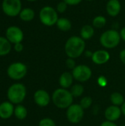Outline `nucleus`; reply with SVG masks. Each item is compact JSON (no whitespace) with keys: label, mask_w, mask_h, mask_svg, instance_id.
Returning <instances> with one entry per match:
<instances>
[{"label":"nucleus","mask_w":125,"mask_h":126,"mask_svg":"<svg viewBox=\"0 0 125 126\" xmlns=\"http://www.w3.org/2000/svg\"><path fill=\"white\" fill-rule=\"evenodd\" d=\"M85 40L79 36H71L66 42L65 52L69 58H79L85 52Z\"/></svg>","instance_id":"nucleus-1"},{"label":"nucleus","mask_w":125,"mask_h":126,"mask_svg":"<svg viewBox=\"0 0 125 126\" xmlns=\"http://www.w3.org/2000/svg\"><path fill=\"white\" fill-rule=\"evenodd\" d=\"M73 96L71 92L66 89L61 88L56 89L52 94L54 104L59 109H68L72 105Z\"/></svg>","instance_id":"nucleus-2"},{"label":"nucleus","mask_w":125,"mask_h":126,"mask_svg":"<svg viewBox=\"0 0 125 126\" xmlns=\"http://www.w3.org/2000/svg\"><path fill=\"white\" fill-rule=\"evenodd\" d=\"M120 33L116 30H108L105 31L100 36L99 41L102 47L106 49L116 47L121 41Z\"/></svg>","instance_id":"nucleus-3"},{"label":"nucleus","mask_w":125,"mask_h":126,"mask_svg":"<svg viewBox=\"0 0 125 126\" xmlns=\"http://www.w3.org/2000/svg\"><path fill=\"white\" fill-rule=\"evenodd\" d=\"M39 18L43 25L52 27L57 24V21L59 18L58 13L54 7L51 6H45L40 10Z\"/></svg>","instance_id":"nucleus-4"},{"label":"nucleus","mask_w":125,"mask_h":126,"mask_svg":"<svg viewBox=\"0 0 125 126\" xmlns=\"http://www.w3.org/2000/svg\"><path fill=\"white\" fill-rule=\"evenodd\" d=\"M27 94L25 86L21 83H15L12 85L7 91V98L10 102L15 104L21 103Z\"/></svg>","instance_id":"nucleus-5"},{"label":"nucleus","mask_w":125,"mask_h":126,"mask_svg":"<svg viewBox=\"0 0 125 126\" xmlns=\"http://www.w3.org/2000/svg\"><path fill=\"white\" fill-rule=\"evenodd\" d=\"M3 12L8 16L14 17L21 11V0H3L1 4Z\"/></svg>","instance_id":"nucleus-6"},{"label":"nucleus","mask_w":125,"mask_h":126,"mask_svg":"<svg viewBox=\"0 0 125 126\" xmlns=\"http://www.w3.org/2000/svg\"><path fill=\"white\" fill-rule=\"evenodd\" d=\"M7 75L13 80H20L23 78L27 72V66L22 63L16 62L9 66L7 68Z\"/></svg>","instance_id":"nucleus-7"},{"label":"nucleus","mask_w":125,"mask_h":126,"mask_svg":"<svg viewBox=\"0 0 125 126\" xmlns=\"http://www.w3.org/2000/svg\"><path fill=\"white\" fill-rule=\"evenodd\" d=\"M84 116V109L80 105L72 104L67 109L66 117L68 120L71 123H80Z\"/></svg>","instance_id":"nucleus-8"},{"label":"nucleus","mask_w":125,"mask_h":126,"mask_svg":"<svg viewBox=\"0 0 125 126\" xmlns=\"http://www.w3.org/2000/svg\"><path fill=\"white\" fill-rule=\"evenodd\" d=\"M74 78L80 82H85L88 80L91 75V69L86 65H78L72 71Z\"/></svg>","instance_id":"nucleus-9"},{"label":"nucleus","mask_w":125,"mask_h":126,"mask_svg":"<svg viewBox=\"0 0 125 126\" xmlns=\"http://www.w3.org/2000/svg\"><path fill=\"white\" fill-rule=\"evenodd\" d=\"M6 37L10 43L15 44L18 43H21L24 39V32L19 27L11 26L7 29Z\"/></svg>","instance_id":"nucleus-10"},{"label":"nucleus","mask_w":125,"mask_h":126,"mask_svg":"<svg viewBox=\"0 0 125 126\" xmlns=\"http://www.w3.org/2000/svg\"><path fill=\"white\" fill-rule=\"evenodd\" d=\"M111 58L110 53L104 49L97 50L93 52V55L91 57L92 61L97 65H102L106 63Z\"/></svg>","instance_id":"nucleus-11"},{"label":"nucleus","mask_w":125,"mask_h":126,"mask_svg":"<svg viewBox=\"0 0 125 126\" xmlns=\"http://www.w3.org/2000/svg\"><path fill=\"white\" fill-rule=\"evenodd\" d=\"M34 100L38 106L45 107L49 103L50 97L47 92L43 89H39L34 94Z\"/></svg>","instance_id":"nucleus-12"},{"label":"nucleus","mask_w":125,"mask_h":126,"mask_svg":"<svg viewBox=\"0 0 125 126\" xmlns=\"http://www.w3.org/2000/svg\"><path fill=\"white\" fill-rule=\"evenodd\" d=\"M122 10V5L119 0H109L106 4L107 13L111 17L117 16Z\"/></svg>","instance_id":"nucleus-13"},{"label":"nucleus","mask_w":125,"mask_h":126,"mask_svg":"<svg viewBox=\"0 0 125 126\" xmlns=\"http://www.w3.org/2000/svg\"><path fill=\"white\" fill-rule=\"evenodd\" d=\"M122 114V110L116 106H109L105 111V117L108 121L114 122L117 120Z\"/></svg>","instance_id":"nucleus-14"},{"label":"nucleus","mask_w":125,"mask_h":126,"mask_svg":"<svg viewBox=\"0 0 125 126\" xmlns=\"http://www.w3.org/2000/svg\"><path fill=\"white\" fill-rule=\"evenodd\" d=\"M14 113V108L11 103L4 102L0 104V117L2 119L10 118Z\"/></svg>","instance_id":"nucleus-15"},{"label":"nucleus","mask_w":125,"mask_h":126,"mask_svg":"<svg viewBox=\"0 0 125 126\" xmlns=\"http://www.w3.org/2000/svg\"><path fill=\"white\" fill-rule=\"evenodd\" d=\"M73 79H74V77L72 75V73H70L68 72H63L60 75V79H59V83H60V86L63 89H67L70 87L73 83Z\"/></svg>","instance_id":"nucleus-16"},{"label":"nucleus","mask_w":125,"mask_h":126,"mask_svg":"<svg viewBox=\"0 0 125 126\" xmlns=\"http://www.w3.org/2000/svg\"><path fill=\"white\" fill-rule=\"evenodd\" d=\"M94 32L95 30L93 26L85 24L80 30V37L84 40H88L94 36Z\"/></svg>","instance_id":"nucleus-17"},{"label":"nucleus","mask_w":125,"mask_h":126,"mask_svg":"<svg viewBox=\"0 0 125 126\" xmlns=\"http://www.w3.org/2000/svg\"><path fill=\"white\" fill-rule=\"evenodd\" d=\"M57 27L63 32H68L71 29L72 24L69 19L66 18H59L57 21Z\"/></svg>","instance_id":"nucleus-18"},{"label":"nucleus","mask_w":125,"mask_h":126,"mask_svg":"<svg viewBox=\"0 0 125 126\" xmlns=\"http://www.w3.org/2000/svg\"><path fill=\"white\" fill-rule=\"evenodd\" d=\"M11 50L10 42L5 38L0 36V56L7 55Z\"/></svg>","instance_id":"nucleus-19"},{"label":"nucleus","mask_w":125,"mask_h":126,"mask_svg":"<svg viewBox=\"0 0 125 126\" xmlns=\"http://www.w3.org/2000/svg\"><path fill=\"white\" fill-rule=\"evenodd\" d=\"M19 17L22 21H30L35 18V11L31 8H24L19 13Z\"/></svg>","instance_id":"nucleus-20"},{"label":"nucleus","mask_w":125,"mask_h":126,"mask_svg":"<svg viewBox=\"0 0 125 126\" xmlns=\"http://www.w3.org/2000/svg\"><path fill=\"white\" fill-rule=\"evenodd\" d=\"M14 114L17 119L21 120H24L27 117V110L24 106H23L21 105H18L14 109Z\"/></svg>","instance_id":"nucleus-21"},{"label":"nucleus","mask_w":125,"mask_h":126,"mask_svg":"<svg viewBox=\"0 0 125 126\" xmlns=\"http://www.w3.org/2000/svg\"><path fill=\"white\" fill-rule=\"evenodd\" d=\"M107 23V19L103 16H97L94 17V18L92 21V26L94 28L100 29L105 26Z\"/></svg>","instance_id":"nucleus-22"},{"label":"nucleus","mask_w":125,"mask_h":126,"mask_svg":"<svg viewBox=\"0 0 125 126\" xmlns=\"http://www.w3.org/2000/svg\"><path fill=\"white\" fill-rule=\"evenodd\" d=\"M111 101L113 104V106H122V104L125 103L124 97L122 94L119 92H114L111 95Z\"/></svg>","instance_id":"nucleus-23"},{"label":"nucleus","mask_w":125,"mask_h":126,"mask_svg":"<svg viewBox=\"0 0 125 126\" xmlns=\"http://www.w3.org/2000/svg\"><path fill=\"white\" fill-rule=\"evenodd\" d=\"M70 92L74 97H80L84 92V87L81 84H75L71 87Z\"/></svg>","instance_id":"nucleus-24"},{"label":"nucleus","mask_w":125,"mask_h":126,"mask_svg":"<svg viewBox=\"0 0 125 126\" xmlns=\"http://www.w3.org/2000/svg\"><path fill=\"white\" fill-rule=\"evenodd\" d=\"M92 99L91 97H85L80 100V106L83 109H88L92 104Z\"/></svg>","instance_id":"nucleus-25"},{"label":"nucleus","mask_w":125,"mask_h":126,"mask_svg":"<svg viewBox=\"0 0 125 126\" xmlns=\"http://www.w3.org/2000/svg\"><path fill=\"white\" fill-rule=\"evenodd\" d=\"M67 7H68V4L66 2H64L63 1H62L60 2L57 3L56 10L58 13H63L67 10Z\"/></svg>","instance_id":"nucleus-26"},{"label":"nucleus","mask_w":125,"mask_h":126,"mask_svg":"<svg viewBox=\"0 0 125 126\" xmlns=\"http://www.w3.org/2000/svg\"><path fill=\"white\" fill-rule=\"evenodd\" d=\"M39 126H56L55 123L50 118L42 119L39 122Z\"/></svg>","instance_id":"nucleus-27"},{"label":"nucleus","mask_w":125,"mask_h":126,"mask_svg":"<svg viewBox=\"0 0 125 126\" xmlns=\"http://www.w3.org/2000/svg\"><path fill=\"white\" fill-rule=\"evenodd\" d=\"M66 64L67 67L70 69H74L76 67V63H75V61L74 60V58H69L66 61Z\"/></svg>","instance_id":"nucleus-28"},{"label":"nucleus","mask_w":125,"mask_h":126,"mask_svg":"<svg viewBox=\"0 0 125 126\" xmlns=\"http://www.w3.org/2000/svg\"><path fill=\"white\" fill-rule=\"evenodd\" d=\"M97 83L101 87H105L108 84V80L105 76H100L99 77L97 80Z\"/></svg>","instance_id":"nucleus-29"},{"label":"nucleus","mask_w":125,"mask_h":126,"mask_svg":"<svg viewBox=\"0 0 125 126\" xmlns=\"http://www.w3.org/2000/svg\"><path fill=\"white\" fill-rule=\"evenodd\" d=\"M64 2H66L68 5H71V6H74V5H77L79 4L83 0H63Z\"/></svg>","instance_id":"nucleus-30"},{"label":"nucleus","mask_w":125,"mask_h":126,"mask_svg":"<svg viewBox=\"0 0 125 126\" xmlns=\"http://www.w3.org/2000/svg\"><path fill=\"white\" fill-rule=\"evenodd\" d=\"M14 49L16 52H20L23 50L24 49V47H23V44L21 43H18V44H15V46H14Z\"/></svg>","instance_id":"nucleus-31"},{"label":"nucleus","mask_w":125,"mask_h":126,"mask_svg":"<svg viewBox=\"0 0 125 126\" xmlns=\"http://www.w3.org/2000/svg\"><path fill=\"white\" fill-rule=\"evenodd\" d=\"M119 58H120L121 61H122L124 64H125V49H122V50L120 52Z\"/></svg>","instance_id":"nucleus-32"},{"label":"nucleus","mask_w":125,"mask_h":126,"mask_svg":"<svg viewBox=\"0 0 125 126\" xmlns=\"http://www.w3.org/2000/svg\"><path fill=\"white\" fill-rule=\"evenodd\" d=\"M117 126L116 124H115L113 122H111V121H105V122H103L101 126Z\"/></svg>","instance_id":"nucleus-33"},{"label":"nucleus","mask_w":125,"mask_h":126,"mask_svg":"<svg viewBox=\"0 0 125 126\" xmlns=\"http://www.w3.org/2000/svg\"><path fill=\"white\" fill-rule=\"evenodd\" d=\"M120 36H121V38L123 40V41H125V27H124L122 30H121V31H120Z\"/></svg>","instance_id":"nucleus-34"},{"label":"nucleus","mask_w":125,"mask_h":126,"mask_svg":"<svg viewBox=\"0 0 125 126\" xmlns=\"http://www.w3.org/2000/svg\"><path fill=\"white\" fill-rule=\"evenodd\" d=\"M85 54L86 57H92V55H93V52L91 51H85Z\"/></svg>","instance_id":"nucleus-35"},{"label":"nucleus","mask_w":125,"mask_h":126,"mask_svg":"<svg viewBox=\"0 0 125 126\" xmlns=\"http://www.w3.org/2000/svg\"><path fill=\"white\" fill-rule=\"evenodd\" d=\"M121 110H122V113L125 116V102L122 104V108H121Z\"/></svg>","instance_id":"nucleus-36"},{"label":"nucleus","mask_w":125,"mask_h":126,"mask_svg":"<svg viewBox=\"0 0 125 126\" xmlns=\"http://www.w3.org/2000/svg\"><path fill=\"white\" fill-rule=\"evenodd\" d=\"M27 1H35L36 0H27Z\"/></svg>","instance_id":"nucleus-37"},{"label":"nucleus","mask_w":125,"mask_h":126,"mask_svg":"<svg viewBox=\"0 0 125 126\" xmlns=\"http://www.w3.org/2000/svg\"><path fill=\"white\" fill-rule=\"evenodd\" d=\"M85 1H94V0H85Z\"/></svg>","instance_id":"nucleus-38"}]
</instances>
